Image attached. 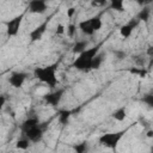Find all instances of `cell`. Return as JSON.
Instances as JSON below:
<instances>
[{"instance_id": "cell-9", "label": "cell", "mask_w": 153, "mask_h": 153, "mask_svg": "<svg viewBox=\"0 0 153 153\" xmlns=\"http://www.w3.org/2000/svg\"><path fill=\"white\" fill-rule=\"evenodd\" d=\"M47 24H48V22H44L43 24H41L39 26H37L35 30H32L30 32V39L32 42H36V41L41 39V37L43 36V33H44V31L47 29Z\"/></svg>"}, {"instance_id": "cell-17", "label": "cell", "mask_w": 153, "mask_h": 153, "mask_svg": "<svg viewBox=\"0 0 153 153\" xmlns=\"http://www.w3.org/2000/svg\"><path fill=\"white\" fill-rule=\"evenodd\" d=\"M90 22H91V25H92V27H93L94 31L100 30V27H102V20H100V17H99V16L92 17V18L90 19Z\"/></svg>"}, {"instance_id": "cell-22", "label": "cell", "mask_w": 153, "mask_h": 153, "mask_svg": "<svg viewBox=\"0 0 153 153\" xmlns=\"http://www.w3.org/2000/svg\"><path fill=\"white\" fill-rule=\"evenodd\" d=\"M142 102L145 104H147L149 108H153V94H146L142 98Z\"/></svg>"}, {"instance_id": "cell-12", "label": "cell", "mask_w": 153, "mask_h": 153, "mask_svg": "<svg viewBox=\"0 0 153 153\" xmlns=\"http://www.w3.org/2000/svg\"><path fill=\"white\" fill-rule=\"evenodd\" d=\"M71 115H72V112L69 110H61L59 112V122L61 124H67L68 121H69Z\"/></svg>"}, {"instance_id": "cell-11", "label": "cell", "mask_w": 153, "mask_h": 153, "mask_svg": "<svg viewBox=\"0 0 153 153\" xmlns=\"http://www.w3.org/2000/svg\"><path fill=\"white\" fill-rule=\"evenodd\" d=\"M36 126H38V120H37L36 117H30V118H27L26 121H24V123H23V126H22L23 133H25L26 130H29V129H31V128H33V127H36Z\"/></svg>"}, {"instance_id": "cell-25", "label": "cell", "mask_w": 153, "mask_h": 153, "mask_svg": "<svg viewBox=\"0 0 153 153\" xmlns=\"http://www.w3.org/2000/svg\"><path fill=\"white\" fill-rule=\"evenodd\" d=\"M114 55L117 60H123L126 57V53L122 50H114Z\"/></svg>"}, {"instance_id": "cell-16", "label": "cell", "mask_w": 153, "mask_h": 153, "mask_svg": "<svg viewBox=\"0 0 153 153\" xmlns=\"http://www.w3.org/2000/svg\"><path fill=\"white\" fill-rule=\"evenodd\" d=\"M110 7L117 12H122L124 11V7H123V0H111L110 2Z\"/></svg>"}, {"instance_id": "cell-4", "label": "cell", "mask_w": 153, "mask_h": 153, "mask_svg": "<svg viewBox=\"0 0 153 153\" xmlns=\"http://www.w3.org/2000/svg\"><path fill=\"white\" fill-rule=\"evenodd\" d=\"M22 19H23V14H19V16L14 17L13 19H11L10 22H7L6 29H7V35L8 36H16L19 32Z\"/></svg>"}, {"instance_id": "cell-26", "label": "cell", "mask_w": 153, "mask_h": 153, "mask_svg": "<svg viewBox=\"0 0 153 153\" xmlns=\"http://www.w3.org/2000/svg\"><path fill=\"white\" fill-rule=\"evenodd\" d=\"M106 0H91V5L93 7H100L103 5H105Z\"/></svg>"}, {"instance_id": "cell-2", "label": "cell", "mask_w": 153, "mask_h": 153, "mask_svg": "<svg viewBox=\"0 0 153 153\" xmlns=\"http://www.w3.org/2000/svg\"><path fill=\"white\" fill-rule=\"evenodd\" d=\"M98 51H99V45H96L93 48L84 50L81 54H79V57H76V60L74 61L73 67H75L76 69H80V71L91 69V62H92L93 57L98 54Z\"/></svg>"}, {"instance_id": "cell-5", "label": "cell", "mask_w": 153, "mask_h": 153, "mask_svg": "<svg viewBox=\"0 0 153 153\" xmlns=\"http://www.w3.org/2000/svg\"><path fill=\"white\" fill-rule=\"evenodd\" d=\"M47 10L45 0H31L29 4V11L31 13H44Z\"/></svg>"}, {"instance_id": "cell-10", "label": "cell", "mask_w": 153, "mask_h": 153, "mask_svg": "<svg viewBox=\"0 0 153 153\" xmlns=\"http://www.w3.org/2000/svg\"><path fill=\"white\" fill-rule=\"evenodd\" d=\"M79 29L81 30L82 33H85V35H87V36H92V35L94 33V30H93V27H92V25H91L90 19L80 22V23H79Z\"/></svg>"}, {"instance_id": "cell-8", "label": "cell", "mask_w": 153, "mask_h": 153, "mask_svg": "<svg viewBox=\"0 0 153 153\" xmlns=\"http://www.w3.org/2000/svg\"><path fill=\"white\" fill-rule=\"evenodd\" d=\"M62 94H63V90H57L56 92H53V93H48V94H44V100L47 102V104L49 105H57L62 98Z\"/></svg>"}, {"instance_id": "cell-33", "label": "cell", "mask_w": 153, "mask_h": 153, "mask_svg": "<svg viewBox=\"0 0 153 153\" xmlns=\"http://www.w3.org/2000/svg\"><path fill=\"white\" fill-rule=\"evenodd\" d=\"M147 136L148 137H153V130H148L147 131Z\"/></svg>"}, {"instance_id": "cell-13", "label": "cell", "mask_w": 153, "mask_h": 153, "mask_svg": "<svg viewBox=\"0 0 153 153\" xmlns=\"http://www.w3.org/2000/svg\"><path fill=\"white\" fill-rule=\"evenodd\" d=\"M86 47H87V42L86 41H79L74 44L73 47V53L74 54H81L84 50H86Z\"/></svg>"}, {"instance_id": "cell-3", "label": "cell", "mask_w": 153, "mask_h": 153, "mask_svg": "<svg viewBox=\"0 0 153 153\" xmlns=\"http://www.w3.org/2000/svg\"><path fill=\"white\" fill-rule=\"evenodd\" d=\"M123 131H118V133H109V134H104L99 137V142L109 148H116V146L118 145L120 140L123 136Z\"/></svg>"}, {"instance_id": "cell-1", "label": "cell", "mask_w": 153, "mask_h": 153, "mask_svg": "<svg viewBox=\"0 0 153 153\" xmlns=\"http://www.w3.org/2000/svg\"><path fill=\"white\" fill-rule=\"evenodd\" d=\"M35 76L41 81L45 82L49 87H55L59 84L56 78V65H50L47 67H38L33 72Z\"/></svg>"}, {"instance_id": "cell-28", "label": "cell", "mask_w": 153, "mask_h": 153, "mask_svg": "<svg viewBox=\"0 0 153 153\" xmlns=\"http://www.w3.org/2000/svg\"><path fill=\"white\" fill-rule=\"evenodd\" d=\"M65 32V26L62 24H57V27H56V33L59 35H62Z\"/></svg>"}, {"instance_id": "cell-19", "label": "cell", "mask_w": 153, "mask_h": 153, "mask_svg": "<svg viewBox=\"0 0 153 153\" xmlns=\"http://www.w3.org/2000/svg\"><path fill=\"white\" fill-rule=\"evenodd\" d=\"M102 55H99V54H97L94 57H93V60H92V62H91V69H97V68H99V66H100V63H102Z\"/></svg>"}, {"instance_id": "cell-15", "label": "cell", "mask_w": 153, "mask_h": 153, "mask_svg": "<svg viewBox=\"0 0 153 153\" xmlns=\"http://www.w3.org/2000/svg\"><path fill=\"white\" fill-rule=\"evenodd\" d=\"M112 117L117 121H123L126 118V108H120L112 112Z\"/></svg>"}, {"instance_id": "cell-27", "label": "cell", "mask_w": 153, "mask_h": 153, "mask_svg": "<svg viewBox=\"0 0 153 153\" xmlns=\"http://www.w3.org/2000/svg\"><path fill=\"white\" fill-rule=\"evenodd\" d=\"M152 1H153V0H136L137 5H140V6H142V7H145V6L149 5Z\"/></svg>"}, {"instance_id": "cell-21", "label": "cell", "mask_w": 153, "mask_h": 153, "mask_svg": "<svg viewBox=\"0 0 153 153\" xmlns=\"http://www.w3.org/2000/svg\"><path fill=\"white\" fill-rule=\"evenodd\" d=\"M17 148H19V149H26L27 147H29V139L26 140V139H22V140H18V142H17Z\"/></svg>"}, {"instance_id": "cell-32", "label": "cell", "mask_w": 153, "mask_h": 153, "mask_svg": "<svg viewBox=\"0 0 153 153\" xmlns=\"http://www.w3.org/2000/svg\"><path fill=\"white\" fill-rule=\"evenodd\" d=\"M5 104V96H1L0 97V106H4Z\"/></svg>"}, {"instance_id": "cell-24", "label": "cell", "mask_w": 153, "mask_h": 153, "mask_svg": "<svg viewBox=\"0 0 153 153\" xmlns=\"http://www.w3.org/2000/svg\"><path fill=\"white\" fill-rule=\"evenodd\" d=\"M75 31H76V26H75L74 24L68 25V27H67V33H68L69 37H73L74 33H75Z\"/></svg>"}, {"instance_id": "cell-30", "label": "cell", "mask_w": 153, "mask_h": 153, "mask_svg": "<svg viewBox=\"0 0 153 153\" xmlns=\"http://www.w3.org/2000/svg\"><path fill=\"white\" fill-rule=\"evenodd\" d=\"M128 24H129V25H130V26H131V27L134 29V27H135V26L137 25V20H134V19H131V20H130V22H129Z\"/></svg>"}, {"instance_id": "cell-31", "label": "cell", "mask_w": 153, "mask_h": 153, "mask_svg": "<svg viewBox=\"0 0 153 153\" xmlns=\"http://www.w3.org/2000/svg\"><path fill=\"white\" fill-rule=\"evenodd\" d=\"M147 55L153 56V47H149V48L147 49Z\"/></svg>"}, {"instance_id": "cell-14", "label": "cell", "mask_w": 153, "mask_h": 153, "mask_svg": "<svg viewBox=\"0 0 153 153\" xmlns=\"http://www.w3.org/2000/svg\"><path fill=\"white\" fill-rule=\"evenodd\" d=\"M149 13H151V10H149L147 6H145V7L139 12V14H137V19H139V20L147 22L148 18H149Z\"/></svg>"}, {"instance_id": "cell-6", "label": "cell", "mask_w": 153, "mask_h": 153, "mask_svg": "<svg viewBox=\"0 0 153 153\" xmlns=\"http://www.w3.org/2000/svg\"><path fill=\"white\" fill-rule=\"evenodd\" d=\"M26 78V74L23 72H14L11 74V76L8 78V82L13 86V87H22V85L24 84Z\"/></svg>"}, {"instance_id": "cell-18", "label": "cell", "mask_w": 153, "mask_h": 153, "mask_svg": "<svg viewBox=\"0 0 153 153\" xmlns=\"http://www.w3.org/2000/svg\"><path fill=\"white\" fill-rule=\"evenodd\" d=\"M131 31H133V27L129 25V24H126V25H122L121 29H120V33L122 35V37L127 38L131 35Z\"/></svg>"}, {"instance_id": "cell-29", "label": "cell", "mask_w": 153, "mask_h": 153, "mask_svg": "<svg viewBox=\"0 0 153 153\" xmlns=\"http://www.w3.org/2000/svg\"><path fill=\"white\" fill-rule=\"evenodd\" d=\"M74 12H75V8H74V7H69V8L67 10V17H68V18H72L73 14H74Z\"/></svg>"}, {"instance_id": "cell-34", "label": "cell", "mask_w": 153, "mask_h": 153, "mask_svg": "<svg viewBox=\"0 0 153 153\" xmlns=\"http://www.w3.org/2000/svg\"><path fill=\"white\" fill-rule=\"evenodd\" d=\"M151 151H152V152H153V147H152V149H151Z\"/></svg>"}, {"instance_id": "cell-23", "label": "cell", "mask_w": 153, "mask_h": 153, "mask_svg": "<svg viewBox=\"0 0 153 153\" xmlns=\"http://www.w3.org/2000/svg\"><path fill=\"white\" fill-rule=\"evenodd\" d=\"M74 149L78 152V153H84L87 151V143L86 142H82V143H79L74 147Z\"/></svg>"}, {"instance_id": "cell-20", "label": "cell", "mask_w": 153, "mask_h": 153, "mask_svg": "<svg viewBox=\"0 0 153 153\" xmlns=\"http://www.w3.org/2000/svg\"><path fill=\"white\" fill-rule=\"evenodd\" d=\"M129 73H131V74H136V75H140L141 78H143L145 75H146V71L143 69V68H136V67H134V68H130L129 69Z\"/></svg>"}, {"instance_id": "cell-7", "label": "cell", "mask_w": 153, "mask_h": 153, "mask_svg": "<svg viewBox=\"0 0 153 153\" xmlns=\"http://www.w3.org/2000/svg\"><path fill=\"white\" fill-rule=\"evenodd\" d=\"M24 134L26 135V137H27L30 141H32V142H38V141L42 139V136H43V130H42V128H41L39 126H36V127H33V128L26 130Z\"/></svg>"}]
</instances>
